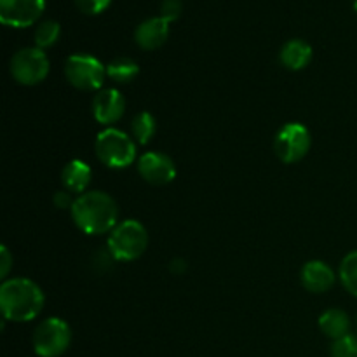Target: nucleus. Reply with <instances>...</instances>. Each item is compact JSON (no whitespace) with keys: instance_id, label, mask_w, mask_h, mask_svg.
I'll return each instance as SVG.
<instances>
[{"instance_id":"1","label":"nucleus","mask_w":357,"mask_h":357,"mask_svg":"<svg viewBox=\"0 0 357 357\" xmlns=\"http://www.w3.org/2000/svg\"><path fill=\"white\" fill-rule=\"evenodd\" d=\"M70 211L75 225L89 236L112 232L119 225L117 202L105 192H84L73 201Z\"/></svg>"},{"instance_id":"2","label":"nucleus","mask_w":357,"mask_h":357,"mask_svg":"<svg viewBox=\"0 0 357 357\" xmlns=\"http://www.w3.org/2000/svg\"><path fill=\"white\" fill-rule=\"evenodd\" d=\"M0 309L6 321L26 323L44 309V293L30 279H7L0 286Z\"/></svg>"},{"instance_id":"3","label":"nucleus","mask_w":357,"mask_h":357,"mask_svg":"<svg viewBox=\"0 0 357 357\" xmlns=\"http://www.w3.org/2000/svg\"><path fill=\"white\" fill-rule=\"evenodd\" d=\"M149 246L146 229L136 220L121 222L108 237V251L115 260L132 261L142 257Z\"/></svg>"},{"instance_id":"4","label":"nucleus","mask_w":357,"mask_h":357,"mask_svg":"<svg viewBox=\"0 0 357 357\" xmlns=\"http://www.w3.org/2000/svg\"><path fill=\"white\" fill-rule=\"evenodd\" d=\"M96 155L112 169H124L136 159V145L126 132L108 128L96 138Z\"/></svg>"},{"instance_id":"5","label":"nucleus","mask_w":357,"mask_h":357,"mask_svg":"<svg viewBox=\"0 0 357 357\" xmlns=\"http://www.w3.org/2000/svg\"><path fill=\"white\" fill-rule=\"evenodd\" d=\"M72 342L70 326L59 317L42 321L33 333V351L38 357H59Z\"/></svg>"},{"instance_id":"6","label":"nucleus","mask_w":357,"mask_h":357,"mask_svg":"<svg viewBox=\"0 0 357 357\" xmlns=\"http://www.w3.org/2000/svg\"><path fill=\"white\" fill-rule=\"evenodd\" d=\"M65 75L80 91H96L103 86L107 66L91 54H73L65 63Z\"/></svg>"},{"instance_id":"7","label":"nucleus","mask_w":357,"mask_h":357,"mask_svg":"<svg viewBox=\"0 0 357 357\" xmlns=\"http://www.w3.org/2000/svg\"><path fill=\"white\" fill-rule=\"evenodd\" d=\"M49 59L38 47H24L10 59V75L21 86H37L47 77Z\"/></svg>"},{"instance_id":"8","label":"nucleus","mask_w":357,"mask_h":357,"mask_svg":"<svg viewBox=\"0 0 357 357\" xmlns=\"http://www.w3.org/2000/svg\"><path fill=\"white\" fill-rule=\"evenodd\" d=\"M310 150V132L298 122L282 126L274 139V152L282 162L295 164L302 160Z\"/></svg>"},{"instance_id":"9","label":"nucleus","mask_w":357,"mask_h":357,"mask_svg":"<svg viewBox=\"0 0 357 357\" xmlns=\"http://www.w3.org/2000/svg\"><path fill=\"white\" fill-rule=\"evenodd\" d=\"M45 0H0V21L6 26L26 28L42 16Z\"/></svg>"},{"instance_id":"10","label":"nucleus","mask_w":357,"mask_h":357,"mask_svg":"<svg viewBox=\"0 0 357 357\" xmlns=\"http://www.w3.org/2000/svg\"><path fill=\"white\" fill-rule=\"evenodd\" d=\"M138 171L150 185H167L176 176L174 162L167 155L159 152H146L139 157Z\"/></svg>"},{"instance_id":"11","label":"nucleus","mask_w":357,"mask_h":357,"mask_svg":"<svg viewBox=\"0 0 357 357\" xmlns=\"http://www.w3.org/2000/svg\"><path fill=\"white\" fill-rule=\"evenodd\" d=\"M126 110V101L117 89H103L94 96L93 115L100 124L110 126L121 121Z\"/></svg>"},{"instance_id":"12","label":"nucleus","mask_w":357,"mask_h":357,"mask_svg":"<svg viewBox=\"0 0 357 357\" xmlns=\"http://www.w3.org/2000/svg\"><path fill=\"white\" fill-rule=\"evenodd\" d=\"M302 284L310 293H326L335 284V272L328 264L319 260L307 261L302 268Z\"/></svg>"},{"instance_id":"13","label":"nucleus","mask_w":357,"mask_h":357,"mask_svg":"<svg viewBox=\"0 0 357 357\" xmlns=\"http://www.w3.org/2000/svg\"><path fill=\"white\" fill-rule=\"evenodd\" d=\"M169 37V23L162 17H149L142 21L135 30V40L145 51L159 49Z\"/></svg>"},{"instance_id":"14","label":"nucleus","mask_w":357,"mask_h":357,"mask_svg":"<svg viewBox=\"0 0 357 357\" xmlns=\"http://www.w3.org/2000/svg\"><path fill=\"white\" fill-rule=\"evenodd\" d=\"M279 59L284 68L298 72V70L305 68L312 59V47L302 38H293L282 45Z\"/></svg>"},{"instance_id":"15","label":"nucleus","mask_w":357,"mask_h":357,"mask_svg":"<svg viewBox=\"0 0 357 357\" xmlns=\"http://www.w3.org/2000/svg\"><path fill=\"white\" fill-rule=\"evenodd\" d=\"M91 167L84 160L73 159L63 167L61 181L63 187L72 194H82L91 181Z\"/></svg>"},{"instance_id":"16","label":"nucleus","mask_w":357,"mask_h":357,"mask_svg":"<svg viewBox=\"0 0 357 357\" xmlns=\"http://www.w3.org/2000/svg\"><path fill=\"white\" fill-rule=\"evenodd\" d=\"M319 328L326 337L333 338V340H340V338L349 335L351 319H349V316L344 310L330 309L319 317Z\"/></svg>"},{"instance_id":"17","label":"nucleus","mask_w":357,"mask_h":357,"mask_svg":"<svg viewBox=\"0 0 357 357\" xmlns=\"http://www.w3.org/2000/svg\"><path fill=\"white\" fill-rule=\"evenodd\" d=\"M139 73V66L131 58H115L107 65V77L117 84H129Z\"/></svg>"},{"instance_id":"18","label":"nucleus","mask_w":357,"mask_h":357,"mask_svg":"<svg viewBox=\"0 0 357 357\" xmlns=\"http://www.w3.org/2000/svg\"><path fill=\"white\" fill-rule=\"evenodd\" d=\"M131 132L135 136L136 143L139 145H146L155 135V119L149 114V112H142V114L135 115L131 122Z\"/></svg>"},{"instance_id":"19","label":"nucleus","mask_w":357,"mask_h":357,"mask_svg":"<svg viewBox=\"0 0 357 357\" xmlns=\"http://www.w3.org/2000/svg\"><path fill=\"white\" fill-rule=\"evenodd\" d=\"M338 275H340V281L344 284V288L357 298V250L349 253L342 260Z\"/></svg>"},{"instance_id":"20","label":"nucleus","mask_w":357,"mask_h":357,"mask_svg":"<svg viewBox=\"0 0 357 357\" xmlns=\"http://www.w3.org/2000/svg\"><path fill=\"white\" fill-rule=\"evenodd\" d=\"M59 33H61L59 23L52 20L42 21V23H38L37 30H35V44H37L38 49L44 51L45 47H51L58 42Z\"/></svg>"},{"instance_id":"21","label":"nucleus","mask_w":357,"mask_h":357,"mask_svg":"<svg viewBox=\"0 0 357 357\" xmlns=\"http://www.w3.org/2000/svg\"><path fill=\"white\" fill-rule=\"evenodd\" d=\"M331 357H357V337H347L335 340L331 345Z\"/></svg>"},{"instance_id":"22","label":"nucleus","mask_w":357,"mask_h":357,"mask_svg":"<svg viewBox=\"0 0 357 357\" xmlns=\"http://www.w3.org/2000/svg\"><path fill=\"white\" fill-rule=\"evenodd\" d=\"M181 10H183V3L181 0H162L160 2V17L166 20L167 23H173L180 17Z\"/></svg>"},{"instance_id":"23","label":"nucleus","mask_w":357,"mask_h":357,"mask_svg":"<svg viewBox=\"0 0 357 357\" xmlns=\"http://www.w3.org/2000/svg\"><path fill=\"white\" fill-rule=\"evenodd\" d=\"M77 6V9L84 14H89V16H94V14H100L110 6L112 0H73Z\"/></svg>"},{"instance_id":"24","label":"nucleus","mask_w":357,"mask_h":357,"mask_svg":"<svg viewBox=\"0 0 357 357\" xmlns=\"http://www.w3.org/2000/svg\"><path fill=\"white\" fill-rule=\"evenodd\" d=\"M10 267H13V257H10L9 250L6 246H2L0 248V278L6 279Z\"/></svg>"},{"instance_id":"25","label":"nucleus","mask_w":357,"mask_h":357,"mask_svg":"<svg viewBox=\"0 0 357 357\" xmlns=\"http://www.w3.org/2000/svg\"><path fill=\"white\" fill-rule=\"evenodd\" d=\"M52 201H54V206L58 209H68V208L72 209V206H73L72 195H70L68 190L58 192V194H54V199H52Z\"/></svg>"},{"instance_id":"26","label":"nucleus","mask_w":357,"mask_h":357,"mask_svg":"<svg viewBox=\"0 0 357 357\" xmlns=\"http://www.w3.org/2000/svg\"><path fill=\"white\" fill-rule=\"evenodd\" d=\"M185 267H187V265H185L183 260H174L173 264H171V271H173L174 274H181V272L185 271Z\"/></svg>"},{"instance_id":"27","label":"nucleus","mask_w":357,"mask_h":357,"mask_svg":"<svg viewBox=\"0 0 357 357\" xmlns=\"http://www.w3.org/2000/svg\"><path fill=\"white\" fill-rule=\"evenodd\" d=\"M354 10H356V13H357V0H356V2H354Z\"/></svg>"}]
</instances>
